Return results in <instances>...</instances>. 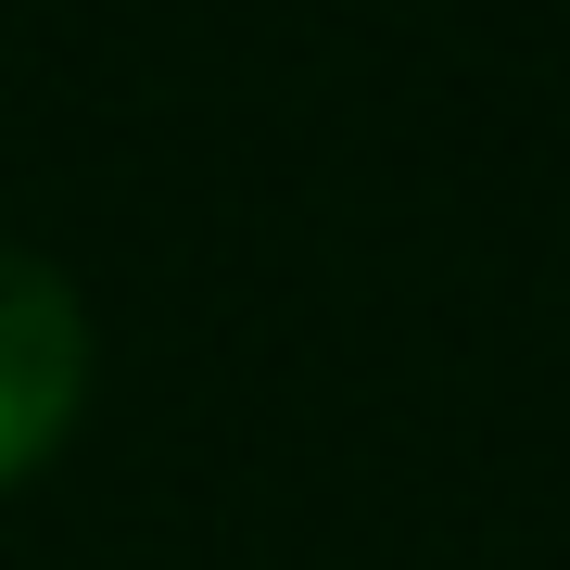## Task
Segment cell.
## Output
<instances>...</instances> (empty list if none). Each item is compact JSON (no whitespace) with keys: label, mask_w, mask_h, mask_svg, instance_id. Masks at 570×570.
I'll return each instance as SVG.
<instances>
[{"label":"cell","mask_w":570,"mask_h":570,"mask_svg":"<svg viewBox=\"0 0 570 570\" xmlns=\"http://www.w3.org/2000/svg\"><path fill=\"white\" fill-rule=\"evenodd\" d=\"M89 406V305L63 266L0 242V494L39 469Z\"/></svg>","instance_id":"6da1fadb"}]
</instances>
